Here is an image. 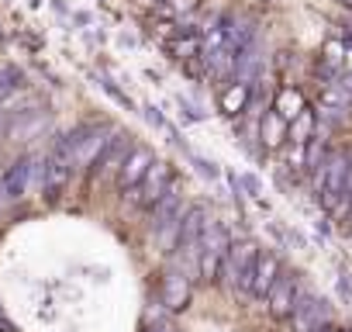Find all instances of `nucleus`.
<instances>
[{"label": "nucleus", "instance_id": "1", "mask_svg": "<svg viewBox=\"0 0 352 332\" xmlns=\"http://www.w3.org/2000/svg\"><path fill=\"white\" fill-rule=\"evenodd\" d=\"M204 222H208V211L201 205H190L187 215H184V229H180V239H176V267H184L190 277H201V239H204Z\"/></svg>", "mask_w": 352, "mask_h": 332}, {"label": "nucleus", "instance_id": "2", "mask_svg": "<svg viewBox=\"0 0 352 332\" xmlns=\"http://www.w3.org/2000/svg\"><path fill=\"white\" fill-rule=\"evenodd\" d=\"M256 256H259V246L252 239H239L228 246V256L221 263V273H225V284L228 287H239L245 294H252V280H256Z\"/></svg>", "mask_w": 352, "mask_h": 332}, {"label": "nucleus", "instance_id": "3", "mask_svg": "<svg viewBox=\"0 0 352 332\" xmlns=\"http://www.w3.org/2000/svg\"><path fill=\"white\" fill-rule=\"evenodd\" d=\"M228 246H232L228 229L218 218H208L204 222V239H201V280H208V284L218 280L221 263L228 256Z\"/></svg>", "mask_w": 352, "mask_h": 332}, {"label": "nucleus", "instance_id": "4", "mask_svg": "<svg viewBox=\"0 0 352 332\" xmlns=\"http://www.w3.org/2000/svg\"><path fill=\"white\" fill-rule=\"evenodd\" d=\"M169 184H173V163L152 159V166H148V174L142 177V184H138L135 191H128V194H131V201H135L138 208H152V205L169 191Z\"/></svg>", "mask_w": 352, "mask_h": 332}, {"label": "nucleus", "instance_id": "5", "mask_svg": "<svg viewBox=\"0 0 352 332\" xmlns=\"http://www.w3.org/2000/svg\"><path fill=\"white\" fill-rule=\"evenodd\" d=\"M331 318V304L321 298V294H311V291H300L294 311H290V322H294V332H314L321 325H328Z\"/></svg>", "mask_w": 352, "mask_h": 332}, {"label": "nucleus", "instance_id": "6", "mask_svg": "<svg viewBox=\"0 0 352 332\" xmlns=\"http://www.w3.org/2000/svg\"><path fill=\"white\" fill-rule=\"evenodd\" d=\"M111 135H114L111 125H80V142L73 145L76 170H80V166H90V170H94V163L104 152V145L111 142Z\"/></svg>", "mask_w": 352, "mask_h": 332}, {"label": "nucleus", "instance_id": "7", "mask_svg": "<svg viewBox=\"0 0 352 332\" xmlns=\"http://www.w3.org/2000/svg\"><path fill=\"white\" fill-rule=\"evenodd\" d=\"M135 149V135L131 132H114L111 135V142L104 145V152L97 156V163H94V174L97 177H118V170H121V163L128 159V152Z\"/></svg>", "mask_w": 352, "mask_h": 332}, {"label": "nucleus", "instance_id": "8", "mask_svg": "<svg viewBox=\"0 0 352 332\" xmlns=\"http://www.w3.org/2000/svg\"><path fill=\"white\" fill-rule=\"evenodd\" d=\"M300 298V284H297V273H280L266 294V304H270V315L273 318H290L294 304Z\"/></svg>", "mask_w": 352, "mask_h": 332}, {"label": "nucleus", "instance_id": "9", "mask_svg": "<svg viewBox=\"0 0 352 332\" xmlns=\"http://www.w3.org/2000/svg\"><path fill=\"white\" fill-rule=\"evenodd\" d=\"M152 149L148 145H135L131 152H128V159L121 163V170H118V187L128 194V191H135L138 184H142V177L148 174V166H152Z\"/></svg>", "mask_w": 352, "mask_h": 332}, {"label": "nucleus", "instance_id": "10", "mask_svg": "<svg viewBox=\"0 0 352 332\" xmlns=\"http://www.w3.org/2000/svg\"><path fill=\"white\" fill-rule=\"evenodd\" d=\"M162 304L169 311H184L190 304V273L184 267H173L162 277Z\"/></svg>", "mask_w": 352, "mask_h": 332}, {"label": "nucleus", "instance_id": "11", "mask_svg": "<svg viewBox=\"0 0 352 332\" xmlns=\"http://www.w3.org/2000/svg\"><path fill=\"white\" fill-rule=\"evenodd\" d=\"M221 32H225V42H228L235 52H242L245 45L259 42V28H256V21H252L249 14H242V11H235V14H225V21H221Z\"/></svg>", "mask_w": 352, "mask_h": 332}, {"label": "nucleus", "instance_id": "12", "mask_svg": "<svg viewBox=\"0 0 352 332\" xmlns=\"http://www.w3.org/2000/svg\"><path fill=\"white\" fill-rule=\"evenodd\" d=\"M204 59V70L214 83H225V80H235V49L228 42H221L218 49H204L201 52Z\"/></svg>", "mask_w": 352, "mask_h": 332}, {"label": "nucleus", "instance_id": "13", "mask_svg": "<svg viewBox=\"0 0 352 332\" xmlns=\"http://www.w3.org/2000/svg\"><path fill=\"white\" fill-rule=\"evenodd\" d=\"M32 187V159H18L11 170L0 180V198L4 201H18L25 191Z\"/></svg>", "mask_w": 352, "mask_h": 332}, {"label": "nucleus", "instance_id": "14", "mask_svg": "<svg viewBox=\"0 0 352 332\" xmlns=\"http://www.w3.org/2000/svg\"><path fill=\"white\" fill-rule=\"evenodd\" d=\"M259 73H263V49H259V42H252L242 52H235V80L252 87L259 80Z\"/></svg>", "mask_w": 352, "mask_h": 332}, {"label": "nucleus", "instance_id": "15", "mask_svg": "<svg viewBox=\"0 0 352 332\" xmlns=\"http://www.w3.org/2000/svg\"><path fill=\"white\" fill-rule=\"evenodd\" d=\"M287 128H290V121H287L276 107L263 111V118H259V138H263L266 149H280V145L287 142Z\"/></svg>", "mask_w": 352, "mask_h": 332}, {"label": "nucleus", "instance_id": "16", "mask_svg": "<svg viewBox=\"0 0 352 332\" xmlns=\"http://www.w3.org/2000/svg\"><path fill=\"white\" fill-rule=\"evenodd\" d=\"M280 273H283V270H280L276 253H263V249H259V256H256V280H252V294H256V298H266V294H270V287H273V280H276Z\"/></svg>", "mask_w": 352, "mask_h": 332}, {"label": "nucleus", "instance_id": "17", "mask_svg": "<svg viewBox=\"0 0 352 332\" xmlns=\"http://www.w3.org/2000/svg\"><path fill=\"white\" fill-rule=\"evenodd\" d=\"M249 101H252V87H249V83H239V80L225 83V90H221V111H225L228 118L242 114V111L249 107Z\"/></svg>", "mask_w": 352, "mask_h": 332}, {"label": "nucleus", "instance_id": "18", "mask_svg": "<svg viewBox=\"0 0 352 332\" xmlns=\"http://www.w3.org/2000/svg\"><path fill=\"white\" fill-rule=\"evenodd\" d=\"M184 215H187V208H176L162 225L152 229V232H155V242H159L162 253H173V249H176V239H180V229H184Z\"/></svg>", "mask_w": 352, "mask_h": 332}, {"label": "nucleus", "instance_id": "19", "mask_svg": "<svg viewBox=\"0 0 352 332\" xmlns=\"http://www.w3.org/2000/svg\"><path fill=\"white\" fill-rule=\"evenodd\" d=\"M176 208H184V187L173 180V184H169V191H166V194H162V198H159L152 208H148V211H152V222H148V225H152V229H155V225H162V222H166V218H169Z\"/></svg>", "mask_w": 352, "mask_h": 332}, {"label": "nucleus", "instance_id": "20", "mask_svg": "<svg viewBox=\"0 0 352 332\" xmlns=\"http://www.w3.org/2000/svg\"><path fill=\"white\" fill-rule=\"evenodd\" d=\"M49 125V118L42 111H18V121L11 125V138H35L42 135Z\"/></svg>", "mask_w": 352, "mask_h": 332}, {"label": "nucleus", "instance_id": "21", "mask_svg": "<svg viewBox=\"0 0 352 332\" xmlns=\"http://www.w3.org/2000/svg\"><path fill=\"white\" fill-rule=\"evenodd\" d=\"M314 128H318V121H314V111L311 107H304L294 121H290V128H287V142H297V145H307V138L314 135Z\"/></svg>", "mask_w": 352, "mask_h": 332}, {"label": "nucleus", "instance_id": "22", "mask_svg": "<svg viewBox=\"0 0 352 332\" xmlns=\"http://www.w3.org/2000/svg\"><path fill=\"white\" fill-rule=\"evenodd\" d=\"M169 52H173V59L187 63V59H194V56L204 52V42H201V35L187 32V35H180V39H173V42H169Z\"/></svg>", "mask_w": 352, "mask_h": 332}, {"label": "nucleus", "instance_id": "23", "mask_svg": "<svg viewBox=\"0 0 352 332\" xmlns=\"http://www.w3.org/2000/svg\"><path fill=\"white\" fill-rule=\"evenodd\" d=\"M273 107H276V111H280L287 121H294V118H297V114H300L307 104H304L300 90H294V87H283V90L276 94V104H273Z\"/></svg>", "mask_w": 352, "mask_h": 332}, {"label": "nucleus", "instance_id": "24", "mask_svg": "<svg viewBox=\"0 0 352 332\" xmlns=\"http://www.w3.org/2000/svg\"><path fill=\"white\" fill-rule=\"evenodd\" d=\"M321 104H324V111H342V107H352V97L345 94L342 83H324Z\"/></svg>", "mask_w": 352, "mask_h": 332}, {"label": "nucleus", "instance_id": "25", "mask_svg": "<svg viewBox=\"0 0 352 332\" xmlns=\"http://www.w3.org/2000/svg\"><path fill=\"white\" fill-rule=\"evenodd\" d=\"M201 0H162V4L155 8L159 18H184V14H194Z\"/></svg>", "mask_w": 352, "mask_h": 332}, {"label": "nucleus", "instance_id": "26", "mask_svg": "<svg viewBox=\"0 0 352 332\" xmlns=\"http://www.w3.org/2000/svg\"><path fill=\"white\" fill-rule=\"evenodd\" d=\"M97 87H100V90H104V94H107L111 101H118V104H121L124 111H135V101H131V97H128V94H124V90L118 87V83H111L107 76H97Z\"/></svg>", "mask_w": 352, "mask_h": 332}, {"label": "nucleus", "instance_id": "27", "mask_svg": "<svg viewBox=\"0 0 352 332\" xmlns=\"http://www.w3.org/2000/svg\"><path fill=\"white\" fill-rule=\"evenodd\" d=\"M187 159L194 163V170L204 177V180H218L221 177V170H218V163H211L208 156H197V152H187Z\"/></svg>", "mask_w": 352, "mask_h": 332}, {"label": "nucleus", "instance_id": "28", "mask_svg": "<svg viewBox=\"0 0 352 332\" xmlns=\"http://www.w3.org/2000/svg\"><path fill=\"white\" fill-rule=\"evenodd\" d=\"M142 118H145L152 128H159V132H166V128H169V121L162 118V111H159V107H152V104H145V107H142Z\"/></svg>", "mask_w": 352, "mask_h": 332}, {"label": "nucleus", "instance_id": "29", "mask_svg": "<svg viewBox=\"0 0 352 332\" xmlns=\"http://www.w3.org/2000/svg\"><path fill=\"white\" fill-rule=\"evenodd\" d=\"M304 145H297V142H290L287 145V166H290V170H304Z\"/></svg>", "mask_w": 352, "mask_h": 332}, {"label": "nucleus", "instance_id": "30", "mask_svg": "<svg viewBox=\"0 0 352 332\" xmlns=\"http://www.w3.org/2000/svg\"><path fill=\"white\" fill-rule=\"evenodd\" d=\"M342 59H345V49H342L338 42H328V45H324V63H328V66H342Z\"/></svg>", "mask_w": 352, "mask_h": 332}, {"label": "nucleus", "instance_id": "31", "mask_svg": "<svg viewBox=\"0 0 352 332\" xmlns=\"http://www.w3.org/2000/svg\"><path fill=\"white\" fill-rule=\"evenodd\" d=\"M239 180H242V191H245V194H249V198H256V201H259V198H263V184H259V180H256V177H252V174H242V177H239Z\"/></svg>", "mask_w": 352, "mask_h": 332}, {"label": "nucleus", "instance_id": "32", "mask_svg": "<svg viewBox=\"0 0 352 332\" xmlns=\"http://www.w3.org/2000/svg\"><path fill=\"white\" fill-rule=\"evenodd\" d=\"M338 291H342V298H345V301H352V280L345 277V270L338 273Z\"/></svg>", "mask_w": 352, "mask_h": 332}, {"label": "nucleus", "instance_id": "33", "mask_svg": "<svg viewBox=\"0 0 352 332\" xmlns=\"http://www.w3.org/2000/svg\"><path fill=\"white\" fill-rule=\"evenodd\" d=\"M148 332H176V325H173V322H155Z\"/></svg>", "mask_w": 352, "mask_h": 332}, {"label": "nucleus", "instance_id": "34", "mask_svg": "<svg viewBox=\"0 0 352 332\" xmlns=\"http://www.w3.org/2000/svg\"><path fill=\"white\" fill-rule=\"evenodd\" d=\"M338 83H342V87H345V94H349V97H352V73H349V76H342V80H338Z\"/></svg>", "mask_w": 352, "mask_h": 332}, {"label": "nucleus", "instance_id": "35", "mask_svg": "<svg viewBox=\"0 0 352 332\" xmlns=\"http://www.w3.org/2000/svg\"><path fill=\"white\" fill-rule=\"evenodd\" d=\"M335 332H352V329H335Z\"/></svg>", "mask_w": 352, "mask_h": 332}, {"label": "nucleus", "instance_id": "36", "mask_svg": "<svg viewBox=\"0 0 352 332\" xmlns=\"http://www.w3.org/2000/svg\"><path fill=\"white\" fill-rule=\"evenodd\" d=\"M32 4H35V8H38V4H42V0H32Z\"/></svg>", "mask_w": 352, "mask_h": 332}, {"label": "nucleus", "instance_id": "37", "mask_svg": "<svg viewBox=\"0 0 352 332\" xmlns=\"http://www.w3.org/2000/svg\"><path fill=\"white\" fill-rule=\"evenodd\" d=\"M345 4H349V8H352V0H345Z\"/></svg>", "mask_w": 352, "mask_h": 332}]
</instances>
